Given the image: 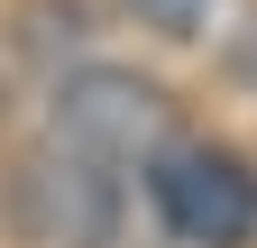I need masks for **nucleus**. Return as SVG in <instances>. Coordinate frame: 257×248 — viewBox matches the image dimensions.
<instances>
[{"mask_svg": "<svg viewBox=\"0 0 257 248\" xmlns=\"http://www.w3.org/2000/svg\"><path fill=\"white\" fill-rule=\"evenodd\" d=\"M46 138L74 147V157H92V166H110V175H147L184 138V119H175V92L156 74L83 55V65H64L46 83Z\"/></svg>", "mask_w": 257, "mask_h": 248, "instance_id": "nucleus-1", "label": "nucleus"}, {"mask_svg": "<svg viewBox=\"0 0 257 248\" xmlns=\"http://www.w3.org/2000/svg\"><path fill=\"white\" fill-rule=\"evenodd\" d=\"M83 46H92V0H19V55L28 65L64 74V55L83 65Z\"/></svg>", "mask_w": 257, "mask_h": 248, "instance_id": "nucleus-4", "label": "nucleus"}, {"mask_svg": "<svg viewBox=\"0 0 257 248\" xmlns=\"http://www.w3.org/2000/svg\"><path fill=\"white\" fill-rule=\"evenodd\" d=\"M220 74L239 92H257V0H239V19L220 28Z\"/></svg>", "mask_w": 257, "mask_h": 248, "instance_id": "nucleus-6", "label": "nucleus"}, {"mask_svg": "<svg viewBox=\"0 0 257 248\" xmlns=\"http://www.w3.org/2000/svg\"><path fill=\"white\" fill-rule=\"evenodd\" d=\"M119 221H128V175L55 147L46 129L0 175V230L19 248H119Z\"/></svg>", "mask_w": 257, "mask_h": 248, "instance_id": "nucleus-2", "label": "nucleus"}, {"mask_svg": "<svg viewBox=\"0 0 257 248\" xmlns=\"http://www.w3.org/2000/svg\"><path fill=\"white\" fill-rule=\"evenodd\" d=\"M147 211L175 248H257V166L220 138H175L147 175Z\"/></svg>", "mask_w": 257, "mask_h": 248, "instance_id": "nucleus-3", "label": "nucleus"}, {"mask_svg": "<svg viewBox=\"0 0 257 248\" xmlns=\"http://www.w3.org/2000/svg\"><path fill=\"white\" fill-rule=\"evenodd\" d=\"M128 10H138V28H156L166 46H193L211 28V0H128Z\"/></svg>", "mask_w": 257, "mask_h": 248, "instance_id": "nucleus-5", "label": "nucleus"}]
</instances>
